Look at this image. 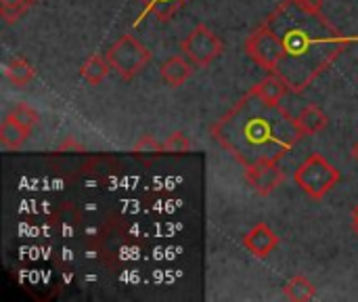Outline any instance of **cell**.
<instances>
[{"mask_svg":"<svg viewBox=\"0 0 358 302\" xmlns=\"http://www.w3.org/2000/svg\"><path fill=\"white\" fill-rule=\"evenodd\" d=\"M358 36L342 34L323 8L283 0L245 38L248 57L266 74L279 76L289 92H304Z\"/></svg>","mask_w":358,"mask_h":302,"instance_id":"1","label":"cell"},{"mask_svg":"<svg viewBox=\"0 0 358 302\" xmlns=\"http://www.w3.org/2000/svg\"><path fill=\"white\" fill-rule=\"evenodd\" d=\"M210 135L245 168L279 162L304 139L296 118L281 103H268L252 88L210 126Z\"/></svg>","mask_w":358,"mask_h":302,"instance_id":"2","label":"cell"},{"mask_svg":"<svg viewBox=\"0 0 358 302\" xmlns=\"http://www.w3.org/2000/svg\"><path fill=\"white\" fill-rule=\"evenodd\" d=\"M296 185L313 200H323L338 183L340 170L321 153H310L294 172Z\"/></svg>","mask_w":358,"mask_h":302,"instance_id":"3","label":"cell"},{"mask_svg":"<svg viewBox=\"0 0 358 302\" xmlns=\"http://www.w3.org/2000/svg\"><path fill=\"white\" fill-rule=\"evenodd\" d=\"M105 57H107L111 69L122 80H132L151 61V50L141 40H136L132 34H124L109 46Z\"/></svg>","mask_w":358,"mask_h":302,"instance_id":"4","label":"cell"},{"mask_svg":"<svg viewBox=\"0 0 358 302\" xmlns=\"http://www.w3.org/2000/svg\"><path fill=\"white\" fill-rule=\"evenodd\" d=\"M180 50L187 59L195 63V67H208L214 59H218L224 50L222 40L216 32H212L206 23H197L189 36L180 42Z\"/></svg>","mask_w":358,"mask_h":302,"instance_id":"5","label":"cell"},{"mask_svg":"<svg viewBox=\"0 0 358 302\" xmlns=\"http://www.w3.org/2000/svg\"><path fill=\"white\" fill-rule=\"evenodd\" d=\"M245 181L256 193L271 195L283 185L285 172L277 166V162H260L245 168Z\"/></svg>","mask_w":358,"mask_h":302,"instance_id":"6","label":"cell"},{"mask_svg":"<svg viewBox=\"0 0 358 302\" xmlns=\"http://www.w3.org/2000/svg\"><path fill=\"white\" fill-rule=\"evenodd\" d=\"M277 246H279V235L266 223L254 225L243 238V248L256 259H266L277 250Z\"/></svg>","mask_w":358,"mask_h":302,"instance_id":"7","label":"cell"},{"mask_svg":"<svg viewBox=\"0 0 358 302\" xmlns=\"http://www.w3.org/2000/svg\"><path fill=\"white\" fill-rule=\"evenodd\" d=\"M159 74H162V80L168 86L178 88L195 74V63L191 59H185L182 55H174V57H170V59H166L162 63Z\"/></svg>","mask_w":358,"mask_h":302,"instance_id":"8","label":"cell"},{"mask_svg":"<svg viewBox=\"0 0 358 302\" xmlns=\"http://www.w3.org/2000/svg\"><path fill=\"white\" fill-rule=\"evenodd\" d=\"M34 76H36V69L25 57L15 55L4 63V78L17 88H25L34 80Z\"/></svg>","mask_w":358,"mask_h":302,"instance_id":"9","label":"cell"},{"mask_svg":"<svg viewBox=\"0 0 358 302\" xmlns=\"http://www.w3.org/2000/svg\"><path fill=\"white\" fill-rule=\"evenodd\" d=\"M296 122H298L300 130L304 132V137H313V135H319L321 130L327 128L329 116H327L319 105L310 103V105H306V107L298 114Z\"/></svg>","mask_w":358,"mask_h":302,"instance_id":"10","label":"cell"},{"mask_svg":"<svg viewBox=\"0 0 358 302\" xmlns=\"http://www.w3.org/2000/svg\"><path fill=\"white\" fill-rule=\"evenodd\" d=\"M109 71H111V65H109L107 57H103L101 53H92L80 67V76L90 86H99L101 82H105Z\"/></svg>","mask_w":358,"mask_h":302,"instance_id":"11","label":"cell"},{"mask_svg":"<svg viewBox=\"0 0 358 302\" xmlns=\"http://www.w3.org/2000/svg\"><path fill=\"white\" fill-rule=\"evenodd\" d=\"M29 132H31L29 128L21 126V124L15 122L10 116H6V118L2 120V124H0V143H2V147H6V149H19V147L27 141Z\"/></svg>","mask_w":358,"mask_h":302,"instance_id":"12","label":"cell"},{"mask_svg":"<svg viewBox=\"0 0 358 302\" xmlns=\"http://www.w3.org/2000/svg\"><path fill=\"white\" fill-rule=\"evenodd\" d=\"M252 90H254L256 95H260V97H262L264 101H268V103H281L283 97L289 92L287 84H285L279 76H275V74H268L264 80H260L256 86H252Z\"/></svg>","mask_w":358,"mask_h":302,"instance_id":"13","label":"cell"},{"mask_svg":"<svg viewBox=\"0 0 358 302\" xmlns=\"http://www.w3.org/2000/svg\"><path fill=\"white\" fill-rule=\"evenodd\" d=\"M283 296L287 301L294 302H308L317 296V288L315 284L304 277V275H294L285 286H283Z\"/></svg>","mask_w":358,"mask_h":302,"instance_id":"14","label":"cell"},{"mask_svg":"<svg viewBox=\"0 0 358 302\" xmlns=\"http://www.w3.org/2000/svg\"><path fill=\"white\" fill-rule=\"evenodd\" d=\"M141 2L145 6L141 17L153 13L159 21H170L189 0H141Z\"/></svg>","mask_w":358,"mask_h":302,"instance_id":"15","label":"cell"},{"mask_svg":"<svg viewBox=\"0 0 358 302\" xmlns=\"http://www.w3.org/2000/svg\"><path fill=\"white\" fill-rule=\"evenodd\" d=\"M34 2L36 0H0V17L6 23H13L21 19L34 6Z\"/></svg>","mask_w":358,"mask_h":302,"instance_id":"16","label":"cell"},{"mask_svg":"<svg viewBox=\"0 0 358 302\" xmlns=\"http://www.w3.org/2000/svg\"><path fill=\"white\" fill-rule=\"evenodd\" d=\"M15 122H19L21 126H25V128H34L36 124H38V120H40V116H38V111L31 107V105H27V103H17L13 109H10V114H8Z\"/></svg>","mask_w":358,"mask_h":302,"instance_id":"17","label":"cell"},{"mask_svg":"<svg viewBox=\"0 0 358 302\" xmlns=\"http://www.w3.org/2000/svg\"><path fill=\"white\" fill-rule=\"evenodd\" d=\"M191 149H193L191 139H189L185 132H180V130L168 135V139L164 141V151H166V153H176V156H180V153H189Z\"/></svg>","mask_w":358,"mask_h":302,"instance_id":"18","label":"cell"},{"mask_svg":"<svg viewBox=\"0 0 358 302\" xmlns=\"http://www.w3.org/2000/svg\"><path fill=\"white\" fill-rule=\"evenodd\" d=\"M132 151H136V153H164V143H157L151 135H145L134 143Z\"/></svg>","mask_w":358,"mask_h":302,"instance_id":"19","label":"cell"},{"mask_svg":"<svg viewBox=\"0 0 358 302\" xmlns=\"http://www.w3.org/2000/svg\"><path fill=\"white\" fill-rule=\"evenodd\" d=\"M352 231L358 235V204L352 208Z\"/></svg>","mask_w":358,"mask_h":302,"instance_id":"20","label":"cell"},{"mask_svg":"<svg viewBox=\"0 0 358 302\" xmlns=\"http://www.w3.org/2000/svg\"><path fill=\"white\" fill-rule=\"evenodd\" d=\"M352 156H355V160L358 162V141L355 143V147H352Z\"/></svg>","mask_w":358,"mask_h":302,"instance_id":"21","label":"cell"}]
</instances>
